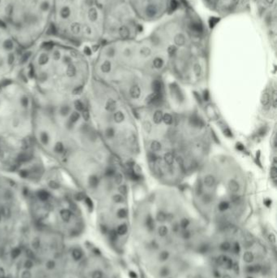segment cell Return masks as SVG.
I'll return each mask as SVG.
<instances>
[{
  "mask_svg": "<svg viewBox=\"0 0 277 278\" xmlns=\"http://www.w3.org/2000/svg\"><path fill=\"white\" fill-rule=\"evenodd\" d=\"M203 98H204L205 101H209L210 99V94H209L208 90H205L204 93H203Z\"/></svg>",
  "mask_w": 277,
  "mask_h": 278,
  "instance_id": "44",
  "label": "cell"
},
{
  "mask_svg": "<svg viewBox=\"0 0 277 278\" xmlns=\"http://www.w3.org/2000/svg\"><path fill=\"white\" fill-rule=\"evenodd\" d=\"M144 129L148 133L151 131V125L149 124V122H145L144 123Z\"/></svg>",
  "mask_w": 277,
  "mask_h": 278,
  "instance_id": "40",
  "label": "cell"
},
{
  "mask_svg": "<svg viewBox=\"0 0 277 278\" xmlns=\"http://www.w3.org/2000/svg\"><path fill=\"white\" fill-rule=\"evenodd\" d=\"M27 51L0 26V81L19 76Z\"/></svg>",
  "mask_w": 277,
  "mask_h": 278,
  "instance_id": "6",
  "label": "cell"
},
{
  "mask_svg": "<svg viewBox=\"0 0 277 278\" xmlns=\"http://www.w3.org/2000/svg\"><path fill=\"white\" fill-rule=\"evenodd\" d=\"M220 21V18H217V17H211L209 20V24H210V26L211 28L214 27L215 25H216L218 22Z\"/></svg>",
  "mask_w": 277,
  "mask_h": 278,
  "instance_id": "33",
  "label": "cell"
},
{
  "mask_svg": "<svg viewBox=\"0 0 277 278\" xmlns=\"http://www.w3.org/2000/svg\"><path fill=\"white\" fill-rule=\"evenodd\" d=\"M156 12H157V9H156L155 7L153 6V5H150V6H149L147 8H146V15H147L148 16H149V17H152V16H155L156 14Z\"/></svg>",
  "mask_w": 277,
  "mask_h": 278,
  "instance_id": "19",
  "label": "cell"
},
{
  "mask_svg": "<svg viewBox=\"0 0 277 278\" xmlns=\"http://www.w3.org/2000/svg\"><path fill=\"white\" fill-rule=\"evenodd\" d=\"M231 200H232V202L234 204H238L240 203L241 198L240 197L237 195H232V197H231Z\"/></svg>",
  "mask_w": 277,
  "mask_h": 278,
  "instance_id": "37",
  "label": "cell"
},
{
  "mask_svg": "<svg viewBox=\"0 0 277 278\" xmlns=\"http://www.w3.org/2000/svg\"><path fill=\"white\" fill-rule=\"evenodd\" d=\"M228 188H229L230 191H232V192H237L239 190V184L236 181H230L228 183Z\"/></svg>",
  "mask_w": 277,
  "mask_h": 278,
  "instance_id": "16",
  "label": "cell"
},
{
  "mask_svg": "<svg viewBox=\"0 0 277 278\" xmlns=\"http://www.w3.org/2000/svg\"><path fill=\"white\" fill-rule=\"evenodd\" d=\"M115 182H116V185H121L122 181H123V176H122L120 173H117V174L115 175Z\"/></svg>",
  "mask_w": 277,
  "mask_h": 278,
  "instance_id": "31",
  "label": "cell"
},
{
  "mask_svg": "<svg viewBox=\"0 0 277 278\" xmlns=\"http://www.w3.org/2000/svg\"><path fill=\"white\" fill-rule=\"evenodd\" d=\"M150 148H151L152 151H159L161 149V144L158 141H154L152 142L151 145H150Z\"/></svg>",
  "mask_w": 277,
  "mask_h": 278,
  "instance_id": "23",
  "label": "cell"
},
{
  "mask_svg": "<svg viewBox=\"0 0 277 278\" xmlns=\"http://www.w3.org/2000/svg\"><path fill=\"white\" fill-rule=\"evenodd\" d=\"M53 0H0V26L30 50L48 36Z\"/></svg>",
  "mask_w": 277,
  "mask_h": 278,
  "instance_id": "5",
  "label": "cell"
},
{
  "mask_svg": "<svg viewBox=\"0 0 277 278\" xmlns=\"http://www.w3.org/2000/svg\"><path fill=\"white\" fill-rule=\"evenodd\" d=\"M204 183L207 187H212V186H214L215 183V179L211 175H208V176H206L205 177Z\"/></svg>",
  "mask_w": 277,
  "mask_h": 278,
  "instance_id": "14",
  "label": "cell"
},
{
  "mask_svg": "<svg viewBox=\"0 0 277 278\" xmlns=\"http://www.w3.org/2000/svg\"><path fill=\"white\" fill-rule=\"evenodd\" d=\"M202 193H203V185H202V182L199 181L198 183L196 186V194L198 196H199L201 195Z\"/></svg>",
  "mask_w": 277,
  "mask_h": 278,
  "instance_id": "32",
  "label": "cell"
},
{
  "mask_svg": "<svg viewBox=\"0 0 277 278\" xmlns=\"http://www.w3.org/2000/svg\"><path fill=\"white\" fill-rule=\"evenodd\" d=\"M166 220H167V215L164 212H159V213L157 214V220L159 222H163L165 221Z\"/></svg>",
  "mask_w": 277,
  "mask_h": 278,
  "instance_id": "29",
  "label": "cell"
},
{
  "mask_svg": "<svg viewBox=\"0 0 277 278\" xmlns=\"http://www.w3.org/2000/svg\"><path fill=\"white\" fill-rule=\"evenodd\" d=\"M159 97H162V94H156V93H153V94H149V96L146 98L145 99V102L148 104H153L154 102Z\"/></svg>",
  "mask_w": 277,
  "mask_h": 278,
  "instance_id": "12",
  "label": "cell"
},
{
  "mask_svg": "<svg viewBox=\"0 0 277 278\" xmlns=\"http://www.w3.org/2000/svg\"><path fill=\"white\" fill-rule=\"evenodd\" d=\"M211 200H212V198H211V196H210V194H205V195L203 196V201L204 203L206 204L210 203L211 202Z\"/></svg>",
  "mask_w": 277,
  "mask_h": 278,
  "instance_id": "35",
  "label": "cell"
},
{
  "mask_svg": "<svg viewBox=\"0 0 277 278\" xmlns=\"http://www.w3.org/2000/svg\"><path fill=\"white\" fill-rule=\"evenodd\" d=\"M191 29L193 30V31L197 32V33H201L203 31V26L201 25L200 24L198 23H194L191 26Z\"/></svg>",
  "mask_w": 277,
  "mask_h": 278,
  "instance_id": "26",
  "label": "cell"
},
{
  "mask_svg": "<svg viewBox=\"0 0 277 278\" xmlns=\"http://www.w3.org/2000/svg\"><path fill=\"white\" fill-rule=\"evenodd\" d=\"M153 64L154 66L155 67L156 69H160V68H162V66H163V59H160V58H155L153 61Z\"/></svg>",
  "mask_w": 277,
  "mask_h": 278,
  "instance_id": "25",
  "label": "cell"
},
{
  "mask_svg": "<svg viewBox=\"0 0 277 278\" xmlns=\"http://www.w3.org/2000/svg\"><path fill=\"white\" fill-rule=\"evenodd\" d=\"M211 136H212V137H214L215 142H216V143H219L218 138H217V137H216V135H215V132L212 131V130H211Z\"/></svg>",
  "mask_w": 277,
  "mask_h": 278,
  "instance_id": "49",
  "label": "cell"
},
{
  "mask_svg": "<svg viewBox=\"0 0 277 278\" xmlns=\"http://www.w3.org/2000/svg\"><path fill=\"white\" fill-rule=\"evenodd\" d=\"M194 73H196L197 76H199L201 74V67L200 65L196 64L194 66Z\"/></svg>",
  "mask_w": 277,
  "mask_h": 278,
  "instance_id": "43",
  "label": "cell"
},
{
  "mask_svg": "<svg viewBox=\"0 0 277 278\" xmlns=\"http://www.w3.org/2000/svg\"><path fill=\"white\" fill-rule=\"evenodd\" d=\"M101 12L100 0H53L47 37L90 48L98 35Z\"/></svg>",
  "mask_w": 277,
  "mask_h": 278,
  "instance_id": "4",
  "label": "cell"
},
{
  "mask_svg": "<svg viewBox=\"0 0 277 278\" xmlns=\"http://www.w3.org/2000/svg\"><path fill=\"white\" fill-rule=\"evenodd\" d=\"M178 7V3H177V0H171V5H170V8H171V11H175L176 9Z\"/></svg>",
  "mask_w": 277,
  "mask_h": 278,
  "instance_id": "38",
  "label": "cell"
},
{
  "mask_svg": "<svg viewBox=\"0 0 277 278\" xmlns=\"http://www.w3.org/2000/svg\"><path fill=\"white\" fill-rule=\"evenodd\" d=\"M37 108L19 77L0 81V169L20 179L42 161L35 141Z\"/></svg>",
  "mask_w": 277,
  "mask_h": 278,
  "instance_id": "3",
  "label": "cell"
},
{
  "mask_svg": "<svg viewBox=\"0 0 277 278\" xmlns=\"http://www.w3.org/2000/svg\"><path fill=\"white\" fill-rule=\"evenodd\" d=\"M113 120L116 123H121V122L124 121V115L122 112H116V113H114V116H113Z\"/></svg>",
  "mask_w": 277,
  "mask_h": 278,
  "instance_id": "15",
  "label": "cell"
},
{
  "mask_svg": "<svg viewBox=\"0 0 277 278\" xmlns=\"http://www.w3.org/2000/svg\"><path fill=\"white\" fill-rule=\"evenodd\" d=\"M118 190L119 192L121 193V194H123V195H126V194H127V191H128V190H127V187H126V186H124V185H121V186H119Z\"/></svg>",
  "mask_w": 277,
  "mask_h": 278,
  "instance_id": "34",
  "label": "cell"
},
{
  "mask_svg": "<svg viewBox=\"0 0 277 278\" xmlns=\"http://www.w3.org/2000/svg\"><path fill=\"white\" fill-rule=\"evenodd\" d=\"M163 112L161 111H157L153 116L154 122L155 124H160L163 120Z\"/></svg>",
  "mask_w": 277,
  "mask_h": 278,
  "instance_id": "17",
  "label": "cell"
},
{
  "mask_svg": "<svg viewBox=\"0 0 277 278\" xmlns=\"http://www.w3.org/2000/svg\"><path fill=\"white\" fill-rule=\"evenodd\" d=\"M119 34H120V36L122 38L125 39V38H127L129 36V30H128V29L126 26H121L119 29Z\"/></svg>",
  "mask_w": 277,
  "mask_h": 278,
  "instance_id": "13",
  "label": "cell"
},
{
  "mask_svg": "<svg viewBox=\"0 0 277 278\" xmlns=\"http://www.w3.org/2000/svg\"><path fill=\"white\" fill-rule=\"evenodd\" d=\"M130 95L131 97L133 98H139L140 94H141V90H140L139 86H133L131 87L130 89Z\"/></svg>",
  "mask_w": 277,
  "mask_h": 278,
  "instance_id": "10",
  "label": "cell"
},
{
  "mask_svg": "<svg viewBox=\"0 0 277 278\" xmlns=\"http://www.w3.org/2000/svg\"><path fill=\"white\" fill-rule=\"evenodd\" d=\"M167 51H168L169 55H173L174 54L176 53V51H177V47H176L175 46H171V47H168V50H167Z\"/></svg>",
  "mask_w": 277,
  "mask_h": 278,
  "instance_id": "39",
  "label": "cell"
},
{
  "mask_svg": "<svg viewBox=\"0 0 277 278\" xmlns=\"http://www.w3.org/2000/svg\"><path fill=\"white\" fill-rule=\"evenodd\" d=\"M116 215H117V217L120 218V219H124V218L127 217V215H128V212H127V210L124 209V208H120V209L118 210V212L116 213Z\"/></svg>",
  "mask_w": 277,
  "mask_h": 278,
  "instance_id": "22",
  "label": "cell"
},
{
  "mask_svg": "<svg viewBox=\"0 0 277 278\" xmlns=\"http://www.w3.org/2000/svg\"><path fill=\"white\" fill-rule=\"evenodd\" d=\"M236 149L239 150V151H242L245 150V147H244V146L242 145V143H237V144H236Z\"/></svg>",
  "mask_w": 277,
  "mask_h": 278,
  "instance_id": "47",
  "label": "cell"
},
{
  "mask_svg": "<svg viewBox=\"0 0 277 278\" xmlns=\"http://www.w3.org/2000/svg\"><path fill=\"white\" fill-rule=\"evenodd\" d=\"M264 203H265L266 206H267V207H269V206L271 204V200L269 199V198H267V199H265V201H264Z\"/></svg>",
  "mask_w": 277,
  "mask_h": 278,
  "instance_id": "50",
  "label": "cell"
},
{
  "mask_svg": "<svg viewBox=\"0 0 277 278\" xmlns=\"http://www.w3.org/2000/svg\"><path fill=\"white\" fill-rule=\"evenodd\" d=\"M152 89L156 94H162V84L159 81H155L152 83Z\"/></svg>",
  "mask_w": 277,
  "mask_h": 278,
  "instance_id": "11",
  "label": "cell"
},
{
  "mask_svg": "<svg viewBox=\"0 0 277 278\" xmlns=\"http://www.w3.org/2000/svg\"><path fill=\"white\" fill-rule=\"evenodd\" d=\"M105 110L108 112H113L116 109V102L113 98H108L105 103Z\"/></svg>",
  "mask_w": 277,
  "mask_h": 278,
  "instance_id": "7",
  "label": "cell"
},
{
  "mask_svg": "<svg viewBox=\"0 0 277 278\" xmlns=\"http://www.w3.org/2000/svg\"><path fill=\"white\" fill-rule=\"evenodd\" d=\"M266 133H267V129L264 127L261 128V129L258 130V134H259L260 136H263Z\"/></svg>",
  "mask_w": 277,
  "mask_h": 278,
  "instance_id": "45",
  "label": "cell"
},
{
  "mask_svg": "<svg viewBox=\"0 0 277 278\" xmlns=\"http://www.w3.org/2000/svg\"><path fill=\"white\" fill-rule=\"evenodd\" d=\"M148 159L150 162H155L156 159H157V156L155 155V154H154L153 152H149L148 153Z\"/></svg>",
  "mask_w": 277,
  "mask_h": 278,
  "instance_id": "36",
  "label": "cell"
},
{
  "mask_svg": "<svg viewBox=\"0 0 277 278\" xmlns=\"http://www.w3.org/2000/svg\"><path fill=\"white\" fill-rule=\"evenodd\" d=\"M164 160H165L166 164H167L168 165L172 164L173 161H174V156H173L172 153L167 152V154H165V155H164Z\"/></svg>",
  "mask_w": 277,
  "mask_h": 278,
  "instance_id": "18",
  "label": "cell"
},
{
  "mask_svg": "<svg viewBox=\"0 0 277 278\" xmlns=\"http://www.w3.org/2000/svg\"><path fill=\"white\" fill-rule=\"evenodd\" d=\"M193 94H194V97H195V98H196L197 101H198V102L200 104L202 103V99H201L200 95H199V94H198V93H197V92H193Z\"/></svg>",
  "mask_w": 277,
  "mask_h": 278,
  "instance_id": "46",
  "label": "cell"
},
{
  "mask_svg": "<svg viewBox=\"0 0 277 278\" xmlns=\"http://www.w3.org/2000/svg\"><path fill=\"white\" fill-rule=\"evenodd\" d=\"M171 90L172 94H174V96L177 98V100H183V95L181 93V90L178 88V86L176 84H171Z\"/></svg>",
  "mask_w": 277,
  "mask_h": 278,
  "instance_id": "9",
  "label": "cell"
},
{
  "mask_svg": "<svg viewBox=\"0 0 277 278\" xmlns=\"http://www.w3.org/2000/svg\"><path fill=\"white\" fill-rule=\"evenodd\" d=\"M163 120L166 125H171L172 123V116L168 113H166L163 116Z\"/></svg>",
  "mask_w": 277,
  "mask_h": 278,
  "instance_id": "24",
  "label": "cell"
},
{
  "mask_svg": "<svg viewBox=\"0 0 277 278\" xmlns=\"http://www.w3.org/2000/svg\"><path fill=\"white\" fill-rule=\"evenodd\" d=\"M91 48L46 37L28 50L19 78L39 105L76 103L90 87Z\"/></svg>",
  "mask_w": 277,
  "mask_h": 278,
  "instance_id": "1",
  "label": "cell"
},
{
  "mask_svg": "<svg viewBox=\"0 0 277 278\" xmlns=\"http://www.w3.org/2000/svg\"><path fill=\"white\" fill-rule=\"evenodd\" d=\"M272 105H273V108H275L277 106V103H276V97H275V92H274V98H273V101H272Z\"/></svg>",
  "mask_w": 277,
  "mask_h": 278,
  "instance_id": "48",
  "label": "cell"
},
{
  "mask_svg": "<svg viewBox=\"0 0 277 278\" xmlns=\"http://www.w3.org/2000/svg\"><path fill=\"white\" fill-rule=\"evenodd\" d=\"M141 54L143 55H145V56H146V55H149V54H150V50H149V48H146V47H145V48H143V49L141 51Z\"/></svg>",
  "mask_w": 277,
  "mask_h": 278,
  "instance_id": "41",
  "label": "cell"
},
{
  "mask_svg": "<svg viewBox=\"0 0 277 278\" xmlns=\"http://www.w3.org/2000/svg\"><path fill=\"white\" fill-rule=\"evenodd\" d=\"M112 200H113L116 203H120L124 202V198H123V196L120 195V194H115V195L112 197Z\"/></svg>",
  "mask_w": 277,
  "mask_h": 278,
  "instance_id": "28",
  "label": "cell"
},
{
  "mask_svg": "<svg viewBox=\"0 0 277 278\" xmlns=\"http://www.w3.org/2000/svg\"><path fill=\"white\" fill-rule=\"evenodd\" d=\"M271 176L273 181L275 182V184L276 183V179H277V169L276 167L273 166L271 169Z\"/></svg>",
  "mask_w": 277,
  "mask_h": 278,
  "instance_id": "27",
  "label": "cell"
},
{
  "mask_svg": "<svg viewBox=\"0 0 277 278\" xmlns=\"http://www.w3.org/2000/svg\"><path fill=\"white\" fill-rule=\"evenodd\" d=\"M177 163H178L180 165H183V159L181 157H178V158H177Z\"/></svg>",
  "mask_w": 277,
  "mask_h": 278,
  "instance_id": "51",
  "label": "cell"
},
{
  "mask_svg": "<svg viewBox=\"0 0 277 278\" xmlns=\"http://www.w3.org/2000/svg\"><path fill=\"white\" fill-rule=\"evenodd\" d=\"M189 124H190L191 125L193 126V127H196V128H201L203 127L204 123H203V120L200 119L199 117L196 116H191L190 119H189Z\"/></svg>",
  "mask_w": 277,
  "mask_h": 278,
  "instance_id": "8",
  "label": "cell"
},
{
  "mask_svg": "<svg viewBox=\"0 0 277 278\" xmlns=\"http://www.w3.org/2000/svg\"><path fill=\"white\" fill-rule=\"evenodd\" d=\"M270 102V95L268 93H263V94L262 95L261 98V103L263 106H267L269 104Z\"/></svg>",
  "mask_w": 277,
  "mask_h": 278,
  "instance_id": "20",
  "label": "cell"
},
{
  "mask_svg": "<svg viewBox=\"0 0 277 278\" xmlns=\"http://www.w3.org/2000/svg\"><path fill=\"white\" fill-rule=\"evenodd\" d=\"M175 42L177 45L183 46L185 42V38L182 34H178L175 37Z\"/></svg>",
  "mask_w": 277,
  "mask_h": 278,
  "instance_id": "21",
  "label": "cell"
},
{
  "mask_svg": "<svg viewBox=\"0 0 277 278\" xmlns=\"http://www.w3.org/2000/svg\"><path fill=\"white\" fill-rule=\"evenodd\" d=\"M229 208V203L228 202H221L219 205V209L221 211V212H224V211H226L228 208Z\"/></svg>",
  "mask_w": 277,
  "mask_h": 278,
  "instance_id": "30",
  "label": "cell"
},
{
  "mask_svg": "<svg viewBox=\"0 0 277 278\" xmlns=\"http://www.w3.org/2000/svg\"><path fill=\"white\" fill-rule=\"evenodd\" d=\"M20 181L28 213L36 229L68 241L80 237L86 227L87 196L63 171L46 162L34 177Z\"/></svg>",
  "mask_w": 277,
  "mask_h": 278,
  "instance_id": "2",
  "label": "cell"
},
{
  "mask_svg": "<svg viewBox=\"0 0 277 278\" xmlns=\"http://www.w3.org/2000/svg\"><path fill=\"white\" fill-rule=\"evenodd\" d=\"M224 135L226 136V137H232V131H231V130H230L229 129H224Z\"/></svg>",
  "mask_w": 277,
  "mask_h": 278,
  "instance_id": "42",
  "label": "cell"
}]
</instances>
